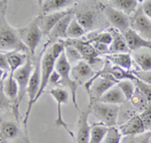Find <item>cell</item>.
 Segmentation results:
<instances>
[{"label":"cell","mask_w":151,"mask_h":143,"mask_svg":"<svg viewBox=\"0 0 151 143\" xmlns=\"http://www.w3.org/2000/svg\"><path fill=\"white\" fill-rule=\"evenodd\" d=\"M0 11V48L1 52H19L30 55L28 48L22 42L18 32V28L12 27L6 19V0H1Z\"/></svg>","instance_id":"6da1fadb"},{"label":"cell","mask_w":151,"mask_h":143,"mask_svg":"<svg viewBox=\"0 0 151 143\" xmlns=\"http://www.w3.org/2000/svg\"><path fill=\"white\" fill-rule=\"evenodd\" d=\"M11 113V112H10ZM0 143H31L26 130H22L19 121L10 114V118L5 112L1 114L0 122Z\"/></svg>","instance_id":"7a4b0ae2"},{"label":"cell","mask_w":151,"mask_h":143,"mask_svg":"<svg viewBox=\"0 0 151 143\" xmlns=\"http://www.w3.org/2000/svg\"><path fill=\"white\" fill-rule=\"evenodd\" d=\"M55 70L58 73V75H60V81L58 86H60V88H67L70 90V94H72L73 104H74L75 108L77 109L79 112H81V110H80V108H79V105H78V102H77V91L80 85L73 80L72 75H70L72 68H70V64L69 63V60H67L65 52H63L62 55H60L57 62H55Z\"/></svg>","instance_id":"3957f363"},{"label":"cell","mask_w":151,"mask_h":143,"mask_svg":"<svg viewBox=\"0 0 151 143\" xmlns=\"http://www.w3.org/2000/svg\"><path fill=\"white\" fill-rule=\"evenodd\" d=\"M119 81L111 75H100L95 76L85 85L87 93L89 94L90 103L94 101H99L101 97H103L107 92L113 87H115Z\"/></svg>","instance_id":"277c9868"},{"label":"cell","mask_w":151,"mask_h":143,"mask_svg":"<svg viewBox=\"0 0 151 143\" xmlns=\"http://www.w3.org/2000/svg\"><path fill=\"white\" fill-rule=\"evenodd\" d=\"M45 50H42V52L40 54V57H37L35 62V69H33L32 75H31L30 81L28 84L27 88V95H28V105H27V110L25 112L23 118V128L27 131V121L30 115L31 109H32L33 104L35 103L36 97L38 95V92L40 89V84H41V59Z\"/></svg>","instance_id":"5b68a950"},{"label":"cell","mask_w":151,"mask_h":143,"mask_svg":"<svg viewBox=\"0 0 151 143\" xmlns=\"http://www.w3.org/2000/svg\"><path fill=\"white\" fill-rule=\"evenodd\" d=\"M101 5H83L77 7V4H76L73 7L75 18L84 27L86 32L87 31H90V32L97 31V25L99 23V14L101 13V10H103V6Z\"/></svg>","instance_id":"8992f818"},{"label":"cell","mask_w":151,"mask_h":143,"mask_svg":"<svg viewBox=\"0 0 151 143\" xmlns=\"http://www.w3.org/2000/svg\"><path fill=\"white\" fill-rule=\"evenodd\" d=\"M18 32L22 42L28 48L30 55L33 57L35 50L42 38V31L40 28V15L33 18L27 25L24 27L18 28Z\"/></svg>","instance_id":"52a82bcc"},{"label":"cell","mask_w":151,"mask_h":143,"mask_svg":"<svg viewBox=\"0 0 151 143\" xmlns=\"http://www.w3.org/2000/svg\"><path fill=\"white\" fill-rule=\"evenodd\" d=\"M89 106L91 107V112L100 121L99 123L108 127H116L120 111V107L118 105L94 101L89 103Z\"/></svg>","instance_id":"ba28073f"},{"label":"cell","mask_w":151,"mask_h":143,"mask_svg":"<svg viewBox=\"0 0 151 143\" xmlns=\"http://www.w3.org/2000/svg\"><path fill=\"white\" fill-rule=\"evenodd\" d=\"M130 28L151 42V20L143 12L142 5H139L136 11L130 16Z\"/></svg>","instance_id":"9c48e42d"},{"label":"cell","mask_w":151,"mask_h":143,"mask_svg":"<svg viewBox=\"0 0 151 143\" xmlns=\"http://www.w3.org/2000/svg\"><path fill=\"white\" fill-rule=\"evenodd\" d=\"M48 93L52 95L55 100L57 101V118L55 121V127H63L64 129L70 134V136L75 139L76 135L74 134V132L69 128L67 123L63 120V116H62V105L64 104H68L69 101V93L68 91L64 88H60V87H55V88H52L48 91Z\"/></svg>","instance_id":"30bf717a"},{"label":"cell","mask_w":151,"mask_h":143,"mask_svg":"<svg viewBox=\"0 0 151 143\" xmlns=\"http://www.w3.org/2000/svg\"><path fill=\"white\" fill-rule=\"evenodd\" d=\"M103 13L106 16L107 20L119 32L123 33L128 28H130V16L126 15L122 11L107 4V5H103Z\"/></svg>","instance_id":"8fae6325"},{"label":"cell","mask_w":151,"mask_h":143,"mask_svg":"<svg viewBox=\"0 0 151 143\" xmlns=\"http://www.w3.org/2000/svg\"><path fill=\"white\" fill-rule=\"evenodd\" d=\"M75 13L74 8H70V11L65 17H63L57 23V25L52 28L48 35V42H47L48 45H52L53 43L58 42V40H65L68 38V28L70 26V21L74 19Z\"/></svg>","instance_id":"7c38bea8"},{"label":"cell","mask_w":151,"mask_h":143,"mask_svg":"<svg viewBox=\"0 0 151 143\" xmlns=\"http://www.w3.org/2000/svg\"><path fill=\"white\" fill-rule=\"evenodd\" d=\"M91 107L88 106L86 109L80 112L78 120V131L76 134V143H89L91 136L92 126L89 124V115L91 114Z\"/></svg>","instance_id":"4fadbf2b"},{"label":"cell","mask_w":151,"mask_h":143,"mask_svg":"<svg viewBox=\"0 0 151 143\" xmlns=\"http://www.w3.org/2000/svg\"><path fill=\"white\" fill-rule=\"evenodd\" d=\"M70 75L73 80L77 82L80 86H85L96 75V73L86 60H81L72 68Z\"/></svg>","instance_id":"5bb4252c"},{"label":"cell","mask_w":151,"mask_h":143,"mask_svg":"<svg viewBox=\"0 0 151 143\" xmlns=\"http://www.w3.org/2000/svg\"><path fill=\"white\" fill-rule=\"evenodd\" d=\"M119 130L123 136L139 135L147 132V129H146L140 114H135L131 118H129L125 123H123L119 127Z\"/></svg>","instance_id":"9a60e30c"},{"label":"cell","mask_w":151,"mask_h":143,"mask_svg":"<svg viewBox=\"0 0 151 143\" xmlns=\"http://www.w3.org/2000/svg\"><path fill=\"white\" fill-rule=\"evenodd\" d=\"M40 4L41 15L53 13L58 11H64V9L69 8L70 6H75L77 1L74 0H40L37 1Z\"/></svg>","instance_id":"2e32d148"},{"label":"cell","mask_w":151,"mask_h":143,"mask_svg":"<svg viewBox=\"0 0 151 143\" xmlns=\"http://www.w3.org/2000/svg\"><path fill=\"white\" fill-rule=\"evenodd\" d=\"M122 34L130 50L136 52V50H142V48H151V42L143 38L142 36L131 28H128Z\"/></svg>","instance_id":"e0dca14e"},{"label":"cell","mask_w":151,"mask_h":143,"mask_svg":"<svg viewBox=\"0 0 151 143\" xmlns=\"http://www.w3.org/2000/svg\"><path fill=\"white\" fill-rule=\"evenodd\" d=\"M69 10H64V11H58L53 12V13L47 14V15H40V28L42 31L43 36H48L50 33V31L52 30V28L57 25V23L63 17H65Z\"/></svg>","instance_id":"ac0fdd59"},{"label":"cell","mask_w":151,"mask_h":143,"mask_svg":"<svg viewBox=\"0 0 151 143\" xmlns=\"http://www.w3.org/2000/svg\"><path fill=\"white\" fill-rule=\"evenodd\" d=\"M110 32L113 35V42H112L111 45L109 47V52L110 55L115 54H129L130 50H129L126 40L124 38L123 34L119 32L115 28H112Z\"/></svg>","instance_id":"d6986e66"},{"label":"cell","mask_w":151,"mask_h":143,"mask_svg":"<svg viewBox=\"0 0 151 143\" xmlns=\"http://www.w3.org/2000/svg\"><path fill=\"white\" fill-rule=\"evenodd\" d=\"M0 87L3 89L5 96L12 103H14V102L17 100L18 94H19V88H18L17 82L13 78V76L9 75L6 80L0 81Z\"/></svg>","instance_id":"ffe728a7"},{"label":"cell","mask_w":151,"mask_h":143,"mask_svg":"<svg viewBox=\"0 0 151 143\" xmlns=\"http://www.w3.org/2000/svg\"><path fill=\"white\" fill-rule=\"evenodd\" d=\"M100 102L107 104H113V105H119V104H124L127 102L125 95L123 94L122 90L119 88L118 86L113 87L112 89L109 90L106 94L100 98Z\"/></svg>","instance_id":"44dd1931"},{"label":"cell","mask_w":151,"mask_h":143,"mask_svg":"<svg viewBox=\"0 0 151 143\" xmlns=\"http://www.w3.org/2000/svg\"><path fill=\"white\" fill-rule=\"evenodd\" d=\"M108 4L118 10L122 11L126 15L131 16L139 6V1L137 0H112Z\"/></svg>","instance_id":"7402d4cb"},{"label":"cell","mask_w":151,"mask_h":143,"mask_svg":"<svg viewBox=\"0 0 151 143\" xmlns=\"http://www.w3.org/2000/svg\"><path fill=\"white\" fill-rule=\"evenodd\" d=\"M6 55L7 59H8L9 66H10L11 76H13V74L17 71L19 68H21L23 65H25L28 57H30V55H26L19 52H6Z\"/></svg>","instance_id":"603a6c76"},{"label":"cell","mask_w":151,"mask_h":143,"mask_svg":"<svg viewBox=\"0 0 151 143\" xmlns=\"http://www.w3.org/2000/svg\"><path fill=\"white\" fill-rule=\"evenodd\" d=\"M106 59L111 62L114 66L119 67L127 72H131L132 68V57L130 54H115V55H107Z\"/></svg>","instance_id":"cb8c5ba5"},{"label":"cell","mask_w":151,"mask_h":143,"mask_svg":"<svg viewBox=\"0 0 151 143\" xmlns=\"http://www.w3.org/2000/svg\"><path fill=\"white\" fill-rule=\"evenodd\" d=\"M146 48L136 50L133 54V60L139 66L140 71H151V52H146Z\"/></svg>","instance_id":"d4e9b609"},{"label":"cell","mask_w":151,"mask_h":143,"mask_svg":"<svg viewBox=\"0 0 151 143\" xmlns=\"http://www.w3.org/2000/svg\"><path fill=\"white\" fill-rule=\"evenodd\" d=\"M86 40L90 43H102V45H106L109 47L113 42V35L110 31H94L88 34V38Z\"/></svg>","instance_id":"484cf974"},{"label":"cell","mask_w":151,"mask_h":143,"mask_svg":"<svg viewBox=\"0 0 151 143\" xmlns=\"http://www.w3.org/2000/svg\"><path fill=\"white\" fill-rule=\"evenodd\" d=\"M110 127L105 126L101 123H95L92 125L91 136H90L89 143H103L107 133H108Z\"/></svg>","instance_id":"4316f807"},{"label":"cell","mask_w":151,"mask_h":143,"mask_svg":"<svg viewBox=\"0 0 151 143\" xmlns=\"http://www.w3.org/2000/svg\"><path fill=\"white\" fill-rule=\"evenodd\" d=\"M85 34H86V30L79 23V21L74 17V19L70 21L69 28H68V38H70V40H80Z\"/></svg>","instance_id":"83f0119b"},{"label":"cell","mask_w":151,"mask_h":143,"mask_svg":"<svg viewBox=\"0 0 151 143\" xmlns=\"http://www.w3.org/2000/svg\"><path fill=\"white\" fill-rule=\"evenodd\" d=\"M131 106L133 107V109H135V111H138V112H143L145 110V108L148 106L149 102L147 101V99L145 98L144 96H142L139 92L135 91L134 95L132 96V98L129 100Z\"/></svg>","instance_id":"f1b7e54d"},{"label":"cell","mask_w":151,"mask_h":143,"mask_svg":"<svg viewBox=\"0 0 151 143\" xmlns=\"http://www.w3.org/2000/svg\"><path fill=\"white\" fill-rule=\"evenodd\" d=\"M117 86L122 90L123 94L125 95L127 101H129L132 98V96L134 95V93H135V91H136L135 84H134V82L132 80H128V79L122 80V81H120L117 84Z\"/></svg>","instance_id":"f546056e"},{"label":"cell","mask_w":151,"mask_h":143,"mask_svg":"<svg viewBox=\"0 0 151 143\" xmlns=\"http://www.w3.org/2000/svg\"><path fill=\"white\" fill-rule=\"evenodd\" d=\"M151 131H147L143 134L124 136L121 140V143H150Z\"/></svg>","instance_id":"4dcf8cb0"},{"label":"cell","mask_w":151,"mask_h":143,"mask_svg":"<svg viewBox=\"0 0 151 143\" xmlns=\"http://www.w3.org/2000/svg\"><path fill=\"white\" fill-rule=\"evenodd\" d=\"M65 54L67 60H69L70 64H72V63H76V62L79 63V62H81V60H84L82 55L79 52V50H78L75 47H73V45H65Z\"/></svg>","instance_id":"1f68e13d"},{"label":"cell","mask_w":151,"mask_h":143,"mask_svg":"<svg viewBox=\"0 0 151 143\" xmlns=\"http://www.w3.org/2000/svg\"><path fill=\"white\" fill-rule=\"evenodd\" d=\"M122 136L119 128L116 127H110L106 137H105L103 143H121Z\"/></svg>","instance_id":"d6a6232c"},{"label":"cell","mask_w":151,"mask_h":143,"mask_svg":"<svg viewBox=\"0 0 151 143\" xmlns=\"http://www.w3.org/2000/svg\"><path fill=\"white\" fill-rule=\"evenodd\" d=\"M133 82L135 84L136 91L139 92L142 96H144L148 102H151V86L144 83V82L140 81L139 79H136Z\"/></svg>","instance_id":"836d02e7"},{"label":"cell","mask_w":151,"mask_h":143,"mask_svg":"<svg viewBox=\"0 0 151 143\" xmlns=\"http://www.w3.org/2000/svg\"><path fill=\"white\" fill-rule=\"evenodd\" d=\"M140 116L142 118L143 122H144L147 131H151V102H149L145 110L140 113Z\"/></svg>","instance_id":"e575fe53"},{"label":"cell","mask_w":151,"mask_h":143,"mask_svg":"<svg viewBox=\"0 0 151 143\" xmlns=\"http://www.w3.org/2000/svg\"><path fill=\"white\" fill-rule=\"evenodd\" d=\"M0 70H1V74L10 75V66H9L6 52H1L0 54Z\"/></svg>","instance_id":"d590c367"},{"label":"cell","mask_w":151,"mask_h":143,"mask_svg":"<svg viewBox=\"0 0 151 143\" xmlns=\"http://www.w3.org/2000/svg\"><path fill=\"white\" fill-rule=\"evenodd\" d=\"M134 74L137 79H139L140 81L144 82V83L148 84L149 86H151V71H148V72H144V71H131Z\"/></svg>","instance_id":"8d00e7d4"},{"label":"cell","mask_w":151,"mask_h":143,"mask_svg":"<svg viewBox=\"0 0 151 143\" xmlns=\"http://www.w3.org/2000/svg\"><path fill=\"white\" fill-rule=\"evenodd\" d=\"M141 5H142L143 12L146 14L148 18L151 20V0H145V1L141 2Z\"/></svg>","instance_id":"74e56055"},{"label":"cell","mask_w":151,"mask_h":143,"mask_svg":"<svg viewBox=\"0 0 151 143\" xmlns=\"http://www.w3.org/2000/svg\"><path fill=\"white\" fill-rule=\"evenodd\" d=\"M60 81V75H58V73L55 70L52 74V77H50V85H52V86H58Z\"/></svg>","instance_id":"f35d334b"},{"label":"cell","mask_w":151,"mask_h":143,"mask_svg":"<svg viewBox=\"0 0 151 143\" xmlns=\"http://www.w3.org/2000/svg\"><path fill=\"white\" fill-rule=\"evenodd\" d=\"M150 143H151V140H150Z\"/></svg>","instance_id":"ab89813d"}]
</instances>
